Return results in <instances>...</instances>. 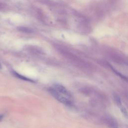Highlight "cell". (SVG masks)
<instances>
[{
	"instance_id": "6da1fadb",
	"label": "cell",
	"mask_w": 128,
	"mask_h": 128,
	"mask_svg": "<svg viewBox=\"0 0 128 128\" xmlns=\"http://www.w3.org/2000/svg\"><path fill=\"white\" fill-rule=\"evenodd\" d=\"M48 92L56 99L57 101L69 107H72L73 106L72 102L68 99L65 96L59 93L56 89L53 88H50L48 89Z\"/></svg>"
},
{
	"instance_id": "7a4b0ae2",
	"label": "cell",
	"mask_w": 128,
	"mask_h": 128,
	"mask_svg": "<svg viewBox=\"0 0 128 128\" xmlns=\"http://www.w3.org/2000/svg\"><path fill=\"white\" fill-rule=\"evenodd\" d=\"M54 88L56 89L59 93H60L61 94H63L64 96H65L66 97H71V93L68 91V90L67 88H66L63 85L60 84H56L55 85Z\"/></svg>"
},
{
	"instance_id": "3957f363",
	"label": "cell",
	"mask_w": 128,
	"mask_h": 128,
	"mask_svg": "<svg viewBox=\"0 0 128 128\" xmlns=\"http://www.w3.org/2000/svg\"><path fill=\"white\" fill-rule=\"evenodd\" d=\"M13 75L16 78H18L19 79H20L21 80H24V81H28V82H33V80H32L31 79H29V78H26L21 75H20V74L16 72H14L13 71Z\"/></svg>"
},
{
	"instance_id": "277c9868",
	"label": "cell",
	"mask_w": 128,
	"mask_h": 128,
	"mask_svg": "<svg viewBox=\"0 0 128 128\" xmlns=\"http://www.w3.org/2000/svg\"><path fill=\"white\" fill-rule=\"evenodd\" d=\"M110 67L112 69V70L113 71V72L116 75H117L118 77H120L121 79H123V80H125V81H128V78H127L126 76L123 75L122 74H121V73H120L119 72H118L117 70H116L115 68H114L113 67H112V66L110 65Z\"/></svg>"
},
{
	"instance_id": "5b68a950",
	"label": "cell",
	"mask_w": 128,
	"mask_h": 128,
	"mask_svg": "<svg viewBox=\"0 0 128 128\" xmlns=\"http://www.w3.org/2000/svg\"><path fill=\"white\" fill-rule=\"evenodd\" d=\"M118 107L120 108V109L122 112V113L123 114L124 116L125 117H126V118H128V112L127 111L126 108L123 106V104L121 105Z\"/></svg>"
},
{
	"instance_id": "8992f818",
	"label": "cell",
	"mask_w": 128,
	"mask_h": 128,
	"mask_svg": "<svg viewBox=\"0 0 128 128\" xmlns=\"http://www.w3.org/2000/svg\"><path fill=\"white\" fill-rule=\"evenodd\" d=\"M18 30L20 32H22L23 33H30L33 32V31H32L31 29H29L28 28L23 27H18Z\"/></svg>"
},
{
	"instance_id": "52a82bcc",
	"label": "cell",
	"mask_w": 128,
	"mask_h": 128,
	"mask_svg": "<svg viewBox=\"0 0 128 128\" xmlns=\"http://www.w3.org/2000/svg\"><path fill=\"white\" fill-rule=\"evenodd\" d=\"M112 128H119L117 126H116L115 124H112L111 125Z\"/></svg>"
},
{
	"instance_id": "ba28073f",
	"label": "cell",
	"mask_w": 128,
	"mask_h": 128,
	"mask_svg": "<svg viewBox=\"0 0 128 128\" xmlns=\"http://www.w3.org/2000/svg\"><path fill=\"white\" fill-rule=\"evenodd\" d=\"M2 69V66H1V64H0V69Z\"/></svg>"
}]
</instances>
